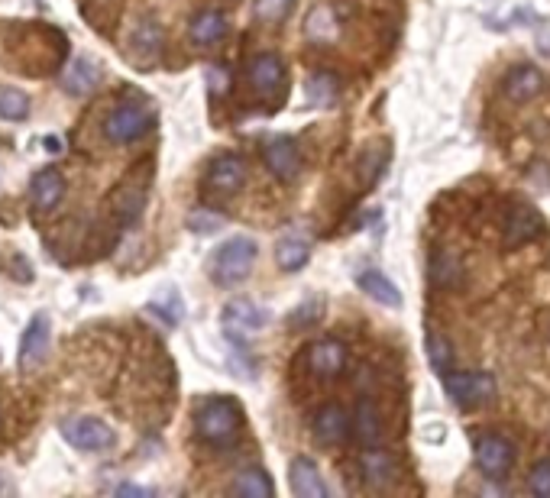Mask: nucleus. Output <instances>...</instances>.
Instances as JSON below:
<instances>
[{"mask_svg":"<svg viewBox=\"0 0 550 498\" xmlns=\"http://www.w3.org/2000/svg\"><path fill=\"white\" fill-rule=\"evenodd\" d=\"M240 424H243L240 405L224 395L204 398L195 411V431L204 444H211V447H227L230 440L240 434Z\"/></svg>","mask_w":550,"mask_h":498,"instance_id":"obj_1","label":"nucleus"},{"mask_svg":"<svg viewBox=\"0 0 550 498\" xmlns=\"http://www.w3.org/2000/svg\"><path fill=\"white\" fill-rule=\"evenodd\" d=\"M259 249L250 237H233L224 246H217V253L211 256V279L224 288H233L250 279V272L256 266Z\"/></svg>","mask_w":550,"mask_h":498,"instance_id":"obj_2","label":"nucleus"},{"mask_svg":"<svg viewBox=\"0 0 550 498\" xmlns=\"http://www.w3.org/2000/svg\"><path fill=\"white\" fill-rule=\"evenodd\" d=\"M440 382H444V392L450 395L453 405L463 411H476L489 405L495 392H499L492 372H444Z\"/></svg>","mask_w":550,"mask_h":498,"instance_id":"obj_3","label":"nucleus"},{"mask_svg":"<svg viewBox=\"0 0 550 498\" xmlns=\"http://www.w3.org/2000/svg\"><path fill=\"white\" fill-rule=\"evenodd\" d=\"M153 110H149L146 104H136V101H123L117 104L114 110L107 114L104 120V136L110 143L117 146H127V143H136L140 136L153 127Z\"/></svg>","mask_w":550,"mask_h":498,"instance_id":"obj_4","label":"nucleus"},{"mask_svg":"<svg viewBox=\"0 0 550 498\" xmlns=\"http://www.w3.org/2000/svg\"><path fill=\"white\" fill-rule=\"evenodd\" d=\"M59 431L68 444L81 453H104V450L114 447V440H117L114 427L98 421V418H68V421H62Z\"/></svg>","mask_w":550,"mask_h":498,"instance_id":"obj_5","label":"nucleus"},{"mask_svg":"<svg viewBox=\"0 0 550 498\" xmlns=\"http://www.w3.org/2000/svg\"><path fill=\"white\" fill-rule=\"evenodd\" d=\"M246 75H250V85H253V91L259 94V98L272 101V104H282V98H285V78L288 75H285V65H282L279 55H272V52L256 55Z\"/></svg>","mask_w":550,"mask_h":498,"instance_id":"obj_6","label":"nucleus"},{"mask_svg":"<svg viewBox=\"0 0 550 498\" xmlns=\"http://www.w3.org/2000/svg\"><path fill=\"white\" fill-rule=\"evenodd\" d=\"M220 324H224V334L230 340H243L256 334V330L266 327V311L253 304L250 298H233L224 304V314H220Z\"/></svg>","mask_w":550,"mask_h":498,"instance_id":"obj_7","label":"nucleus"},{"mask_svg":"<svg viewBox=\"0 0 550 498\" xmlns=\"http://www.w3.org/2000/svg\"><path fill=\"white\" fill-rule=\"evenodd\" d=\"M476 466L483 469L489 479H502L508 469L515 466V447L499 434H479L473 440Z\"/></svg>","mask_w":550,"mask_h":498,"instance_id":"obj_8","label":"nucleus"},{"mask_svg":"<svg viewBox=\"0 0 550 498\" xmlns=\"http://www.w3.org/2000/svg\"><path fill=\"white\" fill-rule=\"evenodd\" d=\"M49 337H52V324L46 314H36L30 324H26L23 337H20V369L33 372L36 366H43V359L49 353Z\"/></svg>","mask_w":550,"mask_h":498,"instance_id":"obj_9","label":"nucleus"},{"mask_svg":"<svg viewBox=\"0 0 550 498\" xmlns=\"http://www.w3.org/2000/svg\"><path fill=\"white\" fill-rule=\"evenodd\" d=\"M311 431H314V437H318V444L340 447L353 437V418L340 405H324L318 414H314Z\"/></svg>","mask_w":550,"mask_h":498,"instance_id":"obj_10","label":"nucleus"},{"mask_svg":"<svg viewBox=\"0 0 550 498\" xmlns=\"http://www.w3.org/2000/svg\"><path fill=\"white\" fill-rule=\"evenodd\" d=\"M246 182V162L240 156H233V152H224V156H217L211 162L208 175H204V185L214 195H233V191H240Z\"/></svg>","mask_w":550,"mask_h":498,"instance_id":"obj_11","label":"nucleus"},{"mask_svg":"<svg viewBox=\"0 0 550 498\" xmlns=\"http://www.w3.org/2000/svg\"><path fill=\"white\" fill-rule=\"evenodd\" d=\"M305 359H308V366H311L314 376L337 379L343 372V366H347V347H343L340 340L327 337V340L311 343V347L305 350Z\"/></svg>","mask_w":550,"mask_h":498,"instance_id":"obj_12","label":"nucleus"},{"mask_svg":"<svg viewBox=\"0 0 550 498\" xmlns=\"http://www.w3.org/2000/svg\"><path fill=\"white\" fill-rule=\"evenodd\" d=\"M269 172L279 178V182H292V178L301 172V152L292 136H275V140L266 143L263 149Z\"/></svg>","mask_w":550,"mask_h":498,"instance_id":"obj_13","label":"nucleus"},{"mask_svg":"<svg viewBox=\"0 0 550 498\" xmlns=\"http://www.w3.org/2000/svg\"><path fill=\"white\" fill-rule=\"evenodd\" d=\"M547 230L544 217L528 204H515L505 217V246H521Z\"/></svg>","mask_w":550,"mask_h":498,"instance_id":"obj_14","label":"nucleus"},{"mask_svg":"<svg viewBox=\"0 0 550 498\" xmlns=\"http://www.w3.org/2000/svg\"><path fill=\"white\" fill-rule=\"evenodd\" d=\"M30 195H33V207L39 214H46V211H55V207L62 204L65 198V178L59 169H43V172H36L33 178V185H30Z\"/></svg>","mask_w":550,"mask_h":498,"instance_id":"obj_15","label":"nucleus"},{"mask_svg":"<svg viewBox=\"0 0 550 498\" xmlns=\"http://www.w3.org/2000/svg\"><path fill=\"white\" fill-rule=\"evenodd\" d=\"M288 482H292V492L298 498H327L321 469L314 466V460H308V456H295L292 466H288Z\"/></svg>","mask_w":550,"mask_h":498,"instance_id":"obj_16","label":"nucleus"},{"mask_svg":"<svg viewBox=\"0 0 550 498\" xmlns=\"http://www.w3.org/2000/svg\"><path fill=\"white\" fill-rule=\"evenodd\" d=\"M502 85H505V94L515 104H525V101L538 98V94L544 91V75L534 65H518L505 75Z\"/></svg>","mask_w":550,"mask_h":498,"instance_id":"obj_17","label":"nucleus"},{"mask_svg":"<svg viewBox=\"0 0 550 498\" xmlns=\"http://www.w3.org/2000/svg\"><path fill=\"white\" fill-rule=\"evenodd\" d=\"M311 259V243L305 233H285V237L275 243V262H279L282 272H301Z\"/></svg>","mask_w":550,"mask_h":498,"instance_id":"obj_18","label":"nucleus"},{"mask_svg":"<svg viewBox=\"0 0 550 498\" xmlns=\"http://www.w3.org/2000/svg\"><path fill=\"white\" fill-rule=\"evenodd\" d=\"M188 36H191V43H195V46L211 49V46H217L220 39L227 36V17L220 10H201L198 17L191 20Z\"/></svg>","mask_w":550,"mask_h":498,"instance_id":"obj_19","label":"nucleus"},{"mask_svg":"<svg viewBox=\"0 0 550 498\" xmlns=\"http://www.w3.org/2000/svg\"><path fill=\"white\" fill-rule=\"evenodd\" d=\"M101 81V68L94 59H88V55H78V59H72V65L65 68L62 75V88L68 94H75V98H81V94L94 91V85Z\"/></svg>","mask_w":550,"mask_h":498,"instance_id":"obj_20","label":"nucleus"},{"mask_svg":"<svg viewBox=\"0 0 550 498\" xmlns=\"http://www.w3.org/2000/svg\"><path fill=\"white\" fill-rule=\"evenodd\" d=\"M146 195H149V188L143 182H123L114 191V214H117V220H120L123 227H130V224H136V220H140Z\"/></svg>","mask_w":550,"mask_h":498,"instance_id":"obj_21","label":"nucleus"},{"mask_svg":"<svg viewBox=\"0 0 550 498\" xmlns=\"http://www.w3.org/2000/svg\"><path fill=\"white\" fill-rule=\"evenodd\" d=\"M356 285H360L373 301L385 304V308H402V292H398V285L392 279H385L382 272L366 269V272L356 275Z\"/></svg>","mask_w":550,"mask_h":498,"instance_id":"obj_22","label":"nucleus"},{"mask_svg":"<svg viewBox=\"0 0 550 498\" xmlns=\"http://www.w3.org/2000/svg\"><path fill=\"white\" fill-rule=\"evenodd\" d=\"M353 440H360L363 447H376L382 440V414L373 401H360L353 414Z\"/></svg>","mask_w":550,"mask_h":498,"instance_id":"obj_23","label":"nucleus"},{"mask_svg":"<svg viewBox=\"0 0 550 498\" xmlns=\"http://www.w3.org/2000/svg\"><path fill=\"white\" fill-rule=\"evenodd\" d=\"M392 476H395V463L385 450L373 447L360 456V479L366 482V486H389Z\"/></svg>","mask_w":550,"mask_h":498,"instance_id":"obj_24","label":"nucleus"},{"mask_svg":"<svg viewBox=\"0 0 550 498\" xmlns=\"http://www.w3.org/2000/svg\"><path fill=\"white\" fill-rule=\"evenodd\" d=\"M233 495H243V498H272L275 486L263 466H253V469H243V473L233 479Z\"/></svg>","mask_w":550,"mask_h":498,"instance_id":"obj_25","label":"nucleus"},{"mask_svg":"<svg viewBox=\"0 0 550 498\" xmlns=\"http://www.w3.org/2000/svg\"><path fill=\"white\" fill-rule=\"evenodd\" d=\"M133 52L140 55V59H156V55L162 52V26L153 17H146V20L136 23Z\"/></svg>","mask_w":550,"mask_h":498,"instance_id":"obj_26","label":"nucleus"},{"mask_svg":"<svg viewBox=\"0 0 550 498\" xmlns=\"http://www.w3.org/2000/svg\"><path fill=\"white\" fill-rule=\"evenodd\" d=\"M30 117V94L20 88H0V120L20 123Z\"/></svg>","mask_w":550,"mask_h":498,"instance_id":"obj_27","label":"nucleus"},{"mask_svg":"<svg viewBox=\"0 0 550 498\" xmlns=\"http://www.w3.org/2000/svg\"><path fill=\"white\" fill-rule=\"evenodd\" d=\"M337 33V20H334V13H330L327 7H318L308 17V36L311 39H334Z\"/></svg>","mask_w":550,"mask_h":498,"instance_id":"obj_28","label":"nucleus"},{"mask_svg":"<svg viewBox=\"0 0 550 498\" xmlns=\"http://www.w3.org/2000/svg\"><path fill=\"white\" fill-rule=\"evenodd\" d=\"M308 98L314 101V104H330L337 98V78L334 75H314L311 81H308Z\"/></svg>","mask_w":550,"mask_h":498,"instance_id":"obj_29","label":"nucleus"},{"mask_svg":"<svg viewBox=\"0 0 550 498\" xmlns=\"http://www.w3.org/2000/svg\"><path fill=\"white\" fill-rule=\"evenodd\" d=\"M428 356H431V366L444 376V372H450V363H453V353L447 347V340L444 337H437V334H428Z\"/></svg>","mask_w":550,"mask_h":498,"instance_id":"obj_30","label":"nucleus"},{"mask_svg":"<svg viewBox=\"0 0 550 498\" xmlns=\"http://www.w3.org/2000/svg\"><path fill=\"white\" fill-rule=\"evenodd\" d=\"M220 227H224V217H217L214 211L198 207V211L188 214V230H195V233H217Z\"/></svg>","mask_w":550,"mask_h":498,"instance_id":"obj_31","label":"nucleus"},{"mask_svg":"<svg viewBox=\"0 0 550 498\" xmlns=\"http://www.w3.org/2000/svg\"><path fill=\"white\" fill-rule=\"evenodd\" d=\"M292 10V0H256V17L263 23H279Z\"/></svg>","mask_w":550,"mask_h":498,"instance_id":"obj_32","label":"nucleus"},{"mask_svg":"<svg viewBox=\"0 0 550 498\" xmlns=\"http://www.w3.org/2000/svg\"><path fill=\"white\" fill-rule=\"evenodd\" d=\"M528 489L538 498H550V460L534 463L531 476H528Z\"/></svg>","mask_w":550,"mask_h":498,"instance_id":"obj_33","label":"nucleus"},{"mask_svg":"<svg viewBox=\"0 0 550 498\" xmlns=\"http://www.w3.org/2000/svg\"><path fill=\"white\" fill-rule=\"evenodd\" d=\"M117 495H140V498H146V495H153V492L143 489V486H130V482H123V486H117Z\"/></svg>","mask_w":550,"mask_h":498,"instance_id":"obj_34","label":"nucleus"}]
</instances>
